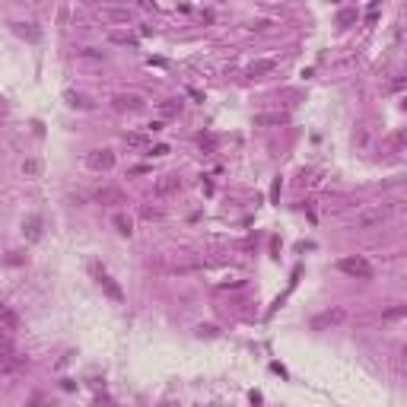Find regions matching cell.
I'll list each match as a JSON object with an SVG mask.
<instances>
[{
  "label": "cell",
  "mask_w": 407,
  "mask_h": 407,
  "mask_svg": "<svg viewBox=\"0 0 407 407\" xmlns=\"http://www.w3.org/2000/svg\"><path fill=\"white\" fill-rule=\"evenodd\" d=\"M111 105H115L118 111H137V108H143V99L134 96V92H127V96H115Z\"/></svg>",
  "instance_id": "obj_8"
},
{
  "label": "cell",
  "mask_w": 407,
  "mask_h": 407,
  "mask_svg": "<svg viewBox=\"0 0 407 407\" xmlns=\"http://www.w3.org/2000/svg\"><path fill=\"white\" fill-rule=\"evenodd\" d=\"M290 115L287 111H267V115H255V124L258 127H267V124H287Z\"/></svg>",
  "instance_id": "obj_10"
},
{
  "label": "cell",
  "mask_w": 407,
  "mask_h": 407,
  "mask_svg": "<svg viewBox=\"0 0 407 407\" xmlns=\"http://www.w3.org/2000/svg\"><path fill=\"white\" fill-rule=\"evenodd\" d=\"M169 153V146L166 143H156V146H150V156H166Z\"/></svg>",
  "instance_id": "obj_23"
},
{
  "label": "cell",
  "mask_w": 407,
  "mask_h": 407,
  "mask_svg": "<svg viewBox=\"0 0 407 407\" xmlns=\"http://www.w3.org/2000/svg\"><path fill=\"white\" fill-rule=\"evenodd\" d=\"M197 334H201V337H216V328L213 325H201V328H197Z\"/></svg>",
  "instance_id": "obj_22"
},
{
  "label": "cell",
  "mask_w": 407,
  "mask_h": 407,
  "mask_svg": "<svg viewBox=\"0 0 407 407\" xmlns=\"http://www.w3.org/2000/svg\"><path fill=\"white\" fill-rule=\"evenodd\" d=\"M385 220H388V207H369V210H363L357 216V226L360 229H376V226H382Z\"/></svg>",
  "instance_id": "obj_2"
},
{
  "label": "cell",
  "mask_w": 407,
  "mask_h": 407,
  "mask_svg": "<svg viewBox=\"0 0 407 407\" xmlns=\"http://www.w3.org/2000/svg\"><path fill=\"white\" fill-rule=\"evenodd\" d=\"M25 226H29V239H38V226H41L38 216H29V223H25Z\"/></svg>",
  "instance_id": "obj_19"
},
{
  "label": "cell",
  "mask_w": 407,
  "mask_h": 407,
  "mask_svg": "<svg viewBox=\"0 0 407 407\" xmlns=\"http://www.w3.org/2000/svg\"><path fill=\"white\" fill-rule=\"evenodd\" d=\"M344 318H347V312H344V309H331V312H325V315H315V318H312V328H315V331H322V328L337 325V322H344Z\"/></svg>",
  "instance_id": "obj_6"
},
{
  "label": "cell",
  "mask_w": 407,
  "mask_h": 407,
  "mask_svg": "<svg viewBox=\"0 0 407 407\" xmlns=\"http://www.w3.org/2000/svg\"><path fill=\"white\" fill-rule=\"evenodd\" d=\"M86 166H89L92 172H108L111 166H115V153L111 150H92L89 156H86Z\"/></svg>",
  "instance_id": "obj_3"
},
{
  "label": "cell",
  "mask_w": 407,
  "mask_h": 407,
  "mask_svg": "<svg viewBox=\"0 0 407 407\" xmlns=\"http://www.w3.org/2000/svg\"><path fill=\"white\" fill-rule=\"evenodd\" d=\"M143 216H146V220H153V216H159V210H153V207H143V210H140Z\"/></svg>",
  "instance_id": "obj_26"
},
{
  "label": "cell",
  "mask_w": 407,
  "mask_h": 407,
  "mask_svg": "<svg viewBox=\"0 0 407 407\" xmlns=\"http://www.w3.org/2000/svg\"><path fill=\"white\" fill-rule=\"evenodd\" d=\"M127 146H146V134H124Z\"/></svg>",
  "instance_id": "obj_17"
},
{
  "label": "cell",
  "mask_w": 407,
  "mask_h": 407,
  "mask_svg": "<svg viewBox=\"0 0 407 407\" xmlns=\"http://www.w3.org/2000/svg\"><path fill=\"white\" fill-rule=\"evenodd\" d=\"M96 280H99V287L105 290V296H108L111 302H124V290H121V287H118L115 280H111L105 271H96Z\"/></svg>",
  "instance_id": "obj_4"
},
{
  "label": "cell",
  "mask_w": 407,
  "mask_h": 407,
  "mask_svg": "<svg viewBox=\"0 0 407 407\" xmlns=\"http://www.w3.org/2000/svg\"><path fill=\"white\" fill-rule=\"evenodd\" d=\"M96 201H99V204H108V207L124 204V191H121V188H99V191H96Z\"/></svg>",
  "instance_id": "obj_7"
},
{
  "label": "cell",
  "mask_w": 407,
  "mask_h": 407,
  "mask_svg": "<svg viewBox=\"0 0 407 407\" xmlns=\"http://www.w3.org/2000/svg\"><path fill=\"white\" fill-rule=\"evenodd\" d=\"M115 45H131V48H137V35H131V32H111L108 35Z\"/></svg>",
  "instance_id": "obj_14"
},
{
  "label": "cell",
  "mask_w": 407,
  "mask_h": 407,
  "mask_svg": "<svg viewBox=\"0 0 407 407\" xmlns=\"http://www.w3.org/2000/svg\"><path fill=\"white\" fill-rule=\"evenodd\" d=\"M337 271L341 274H347V277H353V280H372V264L366 261V258H341V261H337Z\"/></svg>",
  "instance_id": "obj_1"
},
{
  "label": "cell",
  "mask_w": 407,
  "mask_h": 407,
  "mask_svg": "<svg viewBox=\"0 0 407 407\" xmlns=\"http://www.w3.org/2000/svg\"><path fill=\"white\" fill-rule=\"evenodd\" d=\"M398 315H404V306H395V309L385 312V318H398Z\"/></svg>",
  "instance_id": "obj_25"
},
{
  "label": "cell",
  "mask_w": 407,
  "mask_h": 407,
  "mask_svg": "<svg viewBox=\"0 0 407 407\" xmlns=\"http://www.w3.org/2000/svg\"><path fill=\"white\" fill-rule=\"evenodd\" d=\"M105 16H108V19H121V22L131 19V13H127V10H105Z\"/></svg>",
  "instance_id": "obj_20"
},
{
  "label": "cell",
  "mask_w": 407,
  "mask_h": 407,
  "mask_svg": "<svg viewBox=\"0 0 407 407\" xmlns=\"http://www.w3.org/2000/svg\"><path fill=\"white\" fill-rule=\"evenodd\" d=\"M22 172H25V175H38V172H41V162H38V159H25V162H22Z\"/></svg>",
  "instance_id": "obj_18"
},
{
  "label": "cell",
  "mask_w": 407,
  "mask_h": 407,
  "mask_svg": "<svg viewBox=\"0 0 407 407\" xmlns=\"http://www.w3.org/2000/svg\"><path fill=\"white\" fill-rule=\"evenodd\" d=\"M0 325H3V331H16L19 328V315L10 306H0Z\"/></svg>",
  "instance_id": "obj_11"
},
{
  "label": "cell",
  "mask_w": 407,
  "mask_h": 407,
  "mask_svg": "<svg viewBox=\"0 0 407 407\" xmlns=\"http://www.w3.org/2000/svg\"><path fill=\"white\" fill-rule=\"evenodd\" d=\"M3 350H13V344H10V331L0 328V353H3Z\"/></svg>",
  "instance_id": "obj_21"
},
{
  "label": "cell",
  "mask_w": 407,
  "mask_h": 407,
  "mask_svg": "<svg viewBox=\"0 0 407 407\" xmlns=\"http://www.w3.org/2000/svg\"><path fill=\"white\" fill-rule=\"evenodd\" d=\"M267 70H274V60H258V64L248 67V76H261V73H267Z\"/></svg>",
  "instance_id": "obj_15"
},
{
  "label": "cell",
  "mask_w": 407,
  "mask_h": 407,
  "mask_svg": "<svg viewBox=\"0 0 407 407\" xmlns=\"http://www.w3.org/2000/svg\"><path fill=\"white\" fill-rule=\"evenodd\" d=\"M353 16H357V13H353V10H341V16H337V19H341L344 25H347V22L353 19Z\"/></svg>",
  "instance_id": "obj_24"
},
{
  "label": "cell",
  "mask_w": 407,
  "mask_h": 407,
  "mask_svg": "<svg viewBox=\"0 0 407 407\" xmlns=\"http://www.w3.org/2000/svg\"><path fill=\"white\" fill-rule=\"evenodd\" d=\"M67 102H70L73 108H89V99H86V96H76V92H67Z\"/></svg>",
  "instance_id": "obj_16"
},
{
  "label": "cell",
  "mask_w": 407,
  "mask_h": 407,
  "mask_svg": "<svg viewBox=\"0 0 407 407\" xmlns=\"http://www.w3.org/2000/svg\"><path fill=\"white\" fill-rule=\"evenodd\" d=\"M178 188H181L178 175H162V178L153 185V194H156V197H172V194H178Z\"/></svg>",
  "instance_id": "obj_5"
},
{
  "label": "cell",
  "mask_w": 407,
  "mask_h": 407,
  "mask_svg": "<svg viewBox=\"0 0 407 407\" xmlns=\"http://www.w3.org/2000/svg\"><path fill=\"white\" fill-rule=\"evenodd\" d=\"M111 223H115V229L121 232V236H131V232H134L131 216H124V213H115V216H111Z\"/></svg>",
  "instance_id": "obj_13"
},
{
  "label": "cell",
  "mask_w": 407,
  "mask_h": 407,
  "mask_svg": "<svg viewBox=\"0 0 407 407\" xmlns=\"http://www.w3.org/2000/svg\"><path fill=\"white\" fill-rule=\"evenodd\" d=\"M178 111H181V99H166V102H159V115H162V118H178Z\"/></svg>",
  "instance_id": "obj_12"
},
{
  "label": "cell",
  "mask_w": 407,
  "mask_h": 407,
  "mask_svg": "<svg viewBox=\"0 0 407 407\" xmlns=\"http://www.w3.org/2000/svg\"><path fill=\"white\" fill-rule=\"evenodd\" d=\"M13 32H16L19 38L32 41V45H35V41H41V29H35L32 22H13Z\"/></svg>",
  "instance_id": "obj_9"
}]
</instances>
